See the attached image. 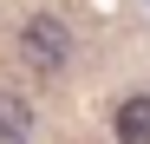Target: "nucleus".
I'll list each match as a JSON object with an SVG mask.
<instances>
[{
  "instance_id": "f257e3e1",
  "label": "nucleus",
  "mask_w": 150,
  "mask_h": 144,
  "mask_svg": "<svg viewBox=\"0 0 150 144\" xmlns=\"http://www.w3.org/2000/svg\"><path fill=\"white\" fill-rule=\"evenodd\" d=\"M20 59H26L33 72H65L72 59V26L59 13H33L26 26H20Z\"/></svg>"
},
{
  "instance_id": "f03ea898",
  "label": "nucleus",
  "mask_w": 150,
  "mask_h": 144,
  "mask_svg": "<svg viewBox=\"0 0 150 144\" xmlns=\"http://www.w3.org/2000/svg\"><path fill=\"white\" fill-rule=\"evenodd\" d=\"M111 131H117V144H150V98L144 92L111 111Z\"/></svg>"
},
{
  "instance_id": "7ed1b4c3",
  "label": "nucleus",
  "mask_w": 150,
  "mask_h": 144,
  "mask_svg": "<svg viewBox=\"0 0 150 144\" xmlns=\"http://www.w3.org/2000/svg\"><path fill=\"white\" fill-rule=\"evenodd\" d=\"M33 138V105L20 92H0V144H26Z\"/></svg>"
}]
</instances>
